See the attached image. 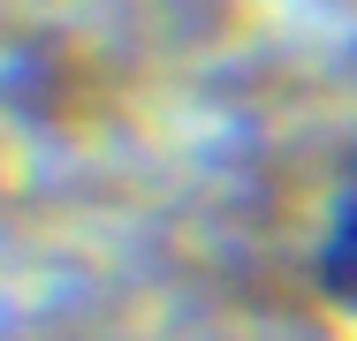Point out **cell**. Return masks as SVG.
I'll return each mask as SVG.
<instances>
[{
  "mask_svg": "<svg viewBox=\"0 0 357 341\" xmlns=\"http://www.w3.org/2000/svg\"><path fill=\"white\" fill-rule=\"evenodd\" d=\"M319 280H327V296L357 311V198L335 212V228H327V243H319Z\"/></svg>",
  "mask_w": 357,
  "mask_h": 341,
  "instance_id": "6da1fadb",
  "label": "cell"
}]
</instances>
